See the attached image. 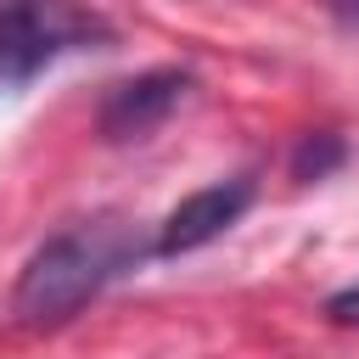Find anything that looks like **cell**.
I'll list each match as a JSON object with an SVG mask.
<instances>
[{"label": "cell", "mask_w": 359, "mask_h": 359, "mask_svg": "<svg viewBox=\"0 0 359 359\" xmlns=\"http://www.w3.org/2000/svg\"><path fill=\"white\" fill-rule=\"evenodd\" d=\"M146 252L151 247L129 219H118V213L79 219V224L56 230L50 241H39L28 252V264L17 269V286H11V314L34 331L62 325L84 303H95L112 280L140 269Z\"/></svg>", "instance_id": "cell-1"}, {"label": "cell", "mask_w": 359, "mask_h": 359, "mask_svg": "<svg viewBox=\"0 0 359 359\" xmlns=\"http://www.w3.org/2000/svg\"><path fill=\"white\" fill-rule=\"evenodd\" d=\"M112 45V22L79 0H0V84H28L73 50Z\"/></svg>", "instance_id": "cell-2"}, {"label": "cell", "mask_w": 359, "mask_h": 359, "mask_svg": "<svg viewBox=\"0 0 359 359\" xmlns=\"http://www.w3.org/2000/svg\"><path fill=\"white\" fill-rule=\"evenodd\" d=\"M185 90H191V73H185V67H151V73H140V79L112 84L107 101H101V112H95L101 140H112V146L146 140L151 129L168 123V112L185 101Z\"/></svg>", "instance_id": "cell-3"}, {"label": "cell", "mask_w": 359, "mask_h": 359, "mask_svg": "<svg viewBox=\"0 0 359 359\" xmlns=\"http://www.w3.org/2000/svg\"><path fill=\"white\" fill-rule=\"evenodd\" d=\"M252 208V180H219V185H202L191 196H180L151 241L157 258H180V252H196L208 241H219L241 213Z\"/></svg>", "instance_id": "cell-4"}, {"label": "cell", "mask_w": 359, "mask_h": 359, "mask_svg": "<svg viewBox=\"0 0 359 359\" xmlns=\"http://www.w3.org/2000/svg\"><path fill=\"white\" fill-rule=\"evenodd\" d=\"M337 163H342V140H337V135H309V140L292 151V174H297V180H325Z\"/></svg>", "instance_id": "cell-5"}, {"label": "cell", "mask_w": 359, "mask_h": 359, "mask_svg": "<svg viewBox=\"0 0 359 359\" xmlns=\"http://www.w3.org/2000/svg\"><path fill=\"white\" fill-rule=\"evenodd\" d=\"M325 314H331L337 325H359V286H348V292H337V297L325 303Z\"/></svg>", "instance_id": "cell-6"}, {"label": "cell", "mask_w": 359, "mask_h": 359, "mask_svg": "<svg viewBox=\"0 0 359 359\" xmlns=\"http://www.w3.org/2000/svg\"><path fill=\"white\" fill-rule=\"evenodd\" d=\"M325 11L337 28H359V0H325Z\"/></svg>", "instance_id": "cell-7"}]
</instances>
